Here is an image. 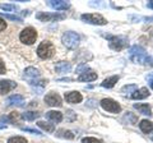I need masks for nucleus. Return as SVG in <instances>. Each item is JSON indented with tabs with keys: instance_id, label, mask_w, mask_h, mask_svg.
Returning <instances> with one entry per match:
<instances>
[{
	"instance_id": "f257e3e1",
	"label": "nucleus",
	"mask_w": 153,
	"mask_h": 143,
	"mask_svg": "<svg viewBox=\"0 0 153 143\" xmlns=\"http://www.w3.org/2000/svg\"><path fill=\"white\" fill-rule=\"evenodd\" d=\"M55 54V46L50 41H42L37 47V55L41 59H51Z\"/></svg>"
},
{
	"instance_id": "f03ea898",
	"label": "nucleus",
	"mask_w": 153,
	"mask_h": 143,
	"mask_svg": "<svg viewBox=\"0 0 153 143\" xmlns=\"http://www.w3.org/2000/svg\"><path fill=\"white\" fill-rule=\"evenodd\" d=\"M129 58L135 64H144L146 58H147L146 50L143 49L142 46L134 45L130 47V50H129Z\"/></svg>"
},
{
	"instance_id": "7ed1b4c3",
	"label": "nucleus",
	"mask_w": 153,
	"mask_h": 143,
	"mask_svg": "<svg viewBox=\"0 0 153 143\" xmlns=\"http://www.w3.org/2000/svg\"><path fill=\"white\" fill-rule=\"evenodd\" d=\"M61 42H63L64 46H66L68 49L73 50V49H76V47L79 46L80 36L76 32H73V31L65 32L63 35V37H61Z\"/></svg>"
},
{
	"instance_id": "20e7f679",
	"label": "nucleus",
	"mask_w": 153,
	"mask_h": 143,
	"mask_svg": "<svg viewBox=\"0 0 153 143\" xmlns=\"http://www.w3.org/2000/svg\"><path fill=\"white\" fill-rule=\"evenodd\" d=\"M82 21L85 23H89V25H94V26H105L107 25V19L103 16L98 13H85L80 16Z\"/></svg>"
},
{
	"instance_id": "39448f33",
	"label": "nucleus",
	"mask_w": 153,
	"mask_h": 143,
	"mask_svg": "<svg viewBox=\"0 0 153 143\" xmlns=\"http://www.w3.org/2000/svg\"><path fill=\"white\" fill-rule=\"evenodd\" d=\"M129 44L128 37L125 36H108V46L115 51L125 49Z\"/></svg>"
},
{
	"instance_id": "423d86ee",
	"label": "nucleus",
	"mask_w": 153,
	"mask_h": 143,
	"mask_svg": "<svg viewBox=\"0 0 153 143\" xmlns=\"http://www.w3.org/2000/svg\"><path fill=\"white\" fill-rule=\"evenodd\" d=\"M19 40L26 45L35 44L37 40V31L33 27H26L25 30L21 32V35H19Z\"/></svg>"
},
{
	"instance_id": "0eeeda50",
	"label": "nucleus",
	"mask_w": 153,
	"mask_h": 143,
	"mask_svg": "<svg viewBox=\"0 0 153 143\" xmlns=\"http://www.w3.org/2000/svg\"><path fill=\"white\" fill-rule=\"evenodd\" d=\"M100 105L102 106L103 110H106L108 112H112V114H119L121 111L120 104H119L117 101H115V100H112V98H103V100H101Z\"/></svg>"
},
{
	"instance_id": "6e6552de",
	"label": "nucleus",
	"mask_w": 153,
	"mask_h": 143,
	"mask_svg": "<svg viewBox=\"0 0 153 143\" xmlns=\"http://www.w3.org/2000/svg\"><path fill=\"white\" fill-rule=\"evenodd\" d=\"M36 18L41 22H50V21H57V19H64L65 16L64 14H57V13H44V12H40L36 14Z\"/></svg>"
},
{
	"instance_id": "1a4fd4ad",
	"label": "nucleus",
	"mask_w": 153,
	"mask_h": 143,
	"mask_svg": "<svg viewBox=\"0 0 153 143\" xmlns=\"http://www.w3.org/2000/svg\"><path fill=\"white\" fill-rule=\"evenodd\" d=\"M45 102H46V105H49V106H51V107H56V106L59 107V106L63 105V102H61V97L55 92L47 93L45 96Z\"/></svg>"
},
{
	"instance_id": "9d476101",
	"label": "nucleus",
	"mask_w": 153,
	"mask_h": 143,
	"mask_svg": "<svg viewBox=\"0 0 153 143\" xmlns=\"http://www.w3.org/2000/svg\"><path fill=\"white\" fill-rule=\"evenodd\" d=\"M16 87H17V83L13 82V80H8V79L0 80V95H5L8 92H10Z\"/></svg>"
},
{
	"instance_id": "9b49d317",
	"label": "nucleus",
	"mask_w": 153,
	"mask_h": 143,
	"mask_svg": "<svg viewBox=\"0 0 153 143\" xmlns=\"http://www.w3.org/2000/svg\"><path fill=\"white\" fill-rule=\"evenodd\" d=\"M47 4L55 10H66L70 8V4L68 1H63V0H50L47 1Z\"/></svg>"
},
{
	"instance_id": "f8f14e48",
	"label": "nucleus",
	"mask_w": 153,
	"mask_h": 143,
	"mask_svg": "<svg viewBox=\"0 0 153 143\" xmlns=\"http://www.w3.org/2000/svg\"><path fill=\"white\" fill-rule=\"evenodd\" d=\"M65 100H66V102H69V104H79V102H82L83 96H82V93L78 91H71V92L65 93Z\"/></svg>"
},
{
	"instance_id": "ddd939ff",
	"label": "nucleus",
	"mask_w": 153,
	"mask_h": 143,
	"mask_svg": "<svg viewBox=\"0 0 153 143\" xmlns=\"http://www.w3.org/2000/svg\"><path fill=\"white\" fill-rule=\"evenodd\" d=\"M55 70H56V73H59V74H66L71 70V64L69 61H59V63L55 65Z\"/></svg>"
},
{
	"instance_id": "4468645a",
	"label": "nucleus",
	"mask_w": 153,
	"mask_h": 143,
	"mask_svg": "<svg viewBox=\"0 0 153 143\" xmlns=\"http://www.w3.org/2000/svg\"><path fill=\"white\" fill-rule=\"evenodd\" d=\"M96 79H97V73H94L93 70H87L84 73L79 74V77H78L79 82H93Z\"/></svg>"
},
{
	"instance_id": "2eb2a0df",
	"label": "nucleus",
	"mask_w": 153,
	"mask_h": 143,
	"mask_svg": "<svg viewBox=\"0 0 153 143\" xmlns=\"http://www.w3.org/2000/svg\"><path fill=\"white\" fill-rule=\"evenodd\" d=\"M23 77L27 78V79L35 80V78L40 77V72H38V69L33 68V66H28V68L25 69V74H23Z\"/></svg>"
},
{
	"instance_id": "dca6fc26",
	"label": "nucleus",
	"mask_w": 153,
	"mask_h": 143,
	"mask_svg": "<svg viewBox=\"0 0 153 143\" xmlns=\"http://www.w3.org/2000/svg\"><path fill=\"white\" fill-rule=\"evenodd\" d=\"M149 91H148V88L147 87H142V88H139V89H137L135 92H134L133 95H131V98L133 100H143V98H147L148 96H149Z\"/></svg>"
},
{
	"instance_id": "f3484780",
	"label": "nucleus",
	"mask_w": 153,
	"mask_h": 143,
	"mask_svg": "<svg viewBox=\"0 0 153 143\" xmlns=\"http://www.w3.org/2000/svg\"><path fill=\"white\" fill-rule=\"evenodd\" d=\"M134 109H137L138 111L143 115H148V116H152V109L148 104H134Z\"/></svg>"
},
{
	"instance_id": "a211bd4d",
	"label": "nucleus",
	"mask_w": 153,
	"mask_h": 143,
	"mask_svg": "<svg viewBox=\"0 0 153 143\" xmlns=\"http://www.w3.org/2000/svg\"><path fill=\"white\" fill-rule=\"evenodd\" d=\"M139 128L143 133L149 134L151 132H153V123L147 120V119H143V120H140V123H139Z\"/></svg>"
},
{
	"instance_id": "6ab92c4d",
	"label": "nucleus",
	"mask_w": 153,
	"mask_h": 143,
	"mask_svg": "<svg viewBox=\"0 0 153 143\" xmlns=\"http://www.w3.org/2000/svg\"><path fill=\"white\" fill-rule=\"evenodd\" d=\"M46 119L54 121V123H60L63 120V114L60 111H47L46 112Z\"/></svg>"
},
{
	"instance_id": "aec40b11",
	"label": "nucleus",
	"mask_w": 153,
	"mask_h": 143,
	"mask_svg": "<svg viewBox=\"0 0 153 143\" xmlns=\"http://www.w3.org/2000/svg\"><path fill=\"white\" fill-rule=\"evenodd\" d=\"M117 80H119V75H112V77H108L105 79L101 83V86L103 88H112L117 83Z\"/></svg>"
},
{
	"instance_id": "412c9836",
	"label": "nucleus",
	"mask_w": 153,
	"mask_h": 143,
	"mask_svg": "<svg viewBox=\"0 0 153 143\" xmlns=\"http://www.w3.org/2000/svg\"><path fill=\"white\" fill-rule=\"evenodd\" d=\"M137 89H138L137 84H126V86H124V87L121 88V93H124L125 96H129V97H130L131 95L137 91Z\"/></svg>"
},
{
	"instance_id": "4be33fe9",
	"label": "nucleus",
	"mask_w": 153,
	"mask_h": 143,
	"mask_svg": "<svg viewBox=\"0 0 153 143\" xmlns=\"http://www.w3.org/2000/svg\"><path fill=\"white\" fill-rule=\"evenodd\" d=\"M37 127L41 128V129H44L47 133H52V132L55 130V127L52 125V124L46 123V121H37Z\"/></svg>"
},
{
	"instance_id": "5701e85b",
	"label": "nucleus",
	"mask_w": 153,
	"mask_h": 143,
	"mask_svg": "<svg viewBox=\"0 0 153 143\" xmlns=\"http://www.w3.org/2000/svg\"><path fill=\"white\" fill-rule=\"evenodd\" d=\"M40 116V114L36 112V111H26L22 114V118L25 119V120H28V121H33L36 120V119Z\"/></svg>"
},
{
	"instance_id": "b1692460",
	"label": "nucleus",
	"mask_w": 153,
	"mask_h": 143,
	"mask_svg": "<svg viewBox=\"0 0 153 143\" xmlns=\"http://www.w3.org/2000/svg\"><path fill=\"white\" fill-rule=\"evenodd\" d=\"M23 100H25V97L22 96V95H13V96L8 97L7 102L8 105H14V104H22Z\"/></svg>"
},
{
	"instance_id": "393cba45",
	"label": "nucleus",
	"mask_w": 153,
	"mask_h": 143,
	"mask_svg": "<svg viewBox=\"0 0 153 143\" xmlns=\"http://www.w3.org/2000/svg\"><path fill=\"white\" fill-rule=\"evenodd\" d=\"M56 136H57V137H61V138H66V139H73V138L75 137L73 132H70V130H65V129H60V130H57Z\"/></svg>"
},
{
	"instance_id": "a878e982",
	"label": "nucleus",
	"mask_w": 153,
	"mask_h": 143,
	"mask_svg": "<svg viewBox=\"0 0 153 143\" xmlns=\"http://www.w3.org/2000/svg\"><path fill=\"white\" fill-rule=\"evenodd\" d=\"M0 9L5 12H16L18 10V5H14V4H0Z\"/></svg>"
},
{
	"instance_id": "bb28decb",
	"label": "nucleus",
	"mask_w": 153,
	"mask_h": 143,
	"mask_svg": "<svg viewBox=\"0 0 153 143\" xmlns=\"http://www.w3.org/2000/svg\"><path fill=\"white\" fill-rule=\"evenodd\" d=\"M8 143H27V139H26L25 137L17 136V137H10V138H9Z\"/></svg>"
},
{
	"instance_id": "cd10ccee",
	"label": "nucleus",
	"mask_w": 153,
	"mask_h": 143,
	"mask_svg": "<svg viewBox=\"0 0 153 143\" xmlns=\"http://www.w3.org/2000/svg\"><path fill=\"white\" fill-rule=\"evenodd\" d=\"M47 82H49V80H47V79H40V80H30L31 86H41V87H45V86L47 84Z\"/></svg>"
},
{
	"instance_id": "c85d7f7f",
	"label": "nucleus",
	"mask_w": 153,
	"mask_h": 143,
	"mask_svg": "<svg viewBox=\"0 0 153 143\" xmlns=\"http://www.w3.org/2000/svg\"><path fill=\"white\" fill-rule=\"evenodd\" d=\"M76 119V114L73 111V110H66V120L68 121H74Z\"/></svg>"
},
{
	"instance_id": "c756f323",
	"label": "nucleus",
	"mask_w": 153,
	"mask_h": 143,
	"mask_svg": "<svg viewBox=\"0 0 153 143\" xmlns=\"http://www.w3.org/2000/svg\"><path fill=\"white\" fill-rule=\"evenodd\" d=\"M82 143H102L97 138H93V137H85L82 139Z\"/></svg>"
},
{
	"instance_id": "7c9ffc66",
	"label": "nucleus",
	"mask_w": 153,
	"mask_h": 143,
	"mask_svg": "<svg viewBox=\"0 0 153 143\" xmlns=\"http://www.w3.org/2000/svg\"><path fill=\"white\" fill-rule=\"evenodd\" d=\"M0 16L5 17L7 19H12V21H16V22H22V18H19L17 16H10V14H3V13H0Z\"/></svg>"
},
{
	"instance_id": "2f4dec72",
	"label": "nucleus",
	"mask_w": 153,
	"mask_h": 143,
	"mask_svg": "<svg viewBox=\"0 0 153 143\" xmlns=\"http://www.w3.org/2000/svg\"><path fill=\"white\" fill-rule=\"evenodd\" d=\"M87 70H89V68H88V65L87 64H80L78 68H76V72H78V73H84V72H87Z\"/></svg>"
},
{
	"instance_id": "473e14b6",
	"label": "nucleus",
	"mask_w": 153,
	"mask_h": 143,
	"mask_svg": "<svg viewBox=\"0 0 153 143\" xmlns=\"http://www.w3.org/2000/svg\"><path fill=\"white\" fill-rule=\"evenodd\" d=\"M23 132H30V133H33V134H37V136H41V132H38L36 129H32V128H22Z\"/></svg>"
},
{
	"instance_id": "72a5a7b5",
	"label": "nucleus",
	"mask_w": 153,
	"mask_h": 143,
	"mask_svg": "<svg viewBox=\"0 0 153 143\" xmlns=\"http://www.w3.org/2000/svg\"><path fill=\"white\" fill-rule=\"evenodd\" d=\"M5 72H7L5 64H4V61L0 59V74H5Z\"/></svg>"
},
{
	"instance_id": "f704fd0d",
	"label": "nucleus",
	"mask_w": 153,
	"mask_h": 143,
	"mask_svg": "<svg viewBox=\"0 0 153 143\" xmlns=\"http://www.w3.org/2000/svg\"><path fill=\"white\" fill-rule=\"evenodd\" d=\"M144 64L146 65H149V66H153V56H147Z\"/></svg>"
},
{
	"instance_id": "c9c22d12",
	"label": "nucleus",
	"mask_w": 153,
	"mask_h": 143,
	"mask_svg": "<svg viewBox=\"0 0 153 143\" xmlns=\"http://www.w3.org/2000/svg\"><path fill=\"white\" fill-rule=\"evenodd\" d=\"M147 80H148V83H149L151 88L153 89V73H151V74L147 75Z\"/></svg>"
},
{
	"instance_id": "e433bc0d",
	"label": "nucleus",
	"mask_w": 153,
	"mask_h": 143,
	"mask_svg": "<svg viewBox=\"0 0 153 143\" xmlns=\"http://www.w3.org/2000/svg\"><path fill=\"white\" fill-rule=\"evenodd\" d=\"M7 28V22L3 19V18H0V31H3V30H5Z\"/></svg>"
},
{
	"instance_id": "4c0bfd02",
	"label": "nucleus",
	"mask_w": 153,
	"mask_h": 143,
	"mask_svg": "<svg viewBox=\"0 0 153 143\" xmlns=\"http://www.w3.org/2000/svg\"><path fill=\"white\" fill-rule=\"evenodd\" d=\"M147 7L149 8V9H153V0H151V1L147 3Z\"/></svg>"
},
{
	"instance_id": "58836bf2",
	"label": "nucleus",
	"mask_w": 153,
	"mask_h": 143,
	"mask_svg": "<svg viewBox=\"0 0 153 143\" xmlns=\"http://www.w3.org/2000/svg\"><path fill=\"white\" fill-rule=\"evenodd\" d=\"M149 138H151V139L153 141V132H151V133H149Z\"/></svg>"
},
{
	"instance_id": "ea45409f",
	"label": "nucleus",
	"mask_w": 153,
	"mask_h": 143,
	"mask_svg": "<svg viewBox=\"0 0 153 143\" xmlns=\"http://www.w3.org/2000/svg\"><path fill=\"white\" fill-rule=\"evenodd\" d=\"M152 19H153V17H152Z\"/></svg>"
}]
</instances>
